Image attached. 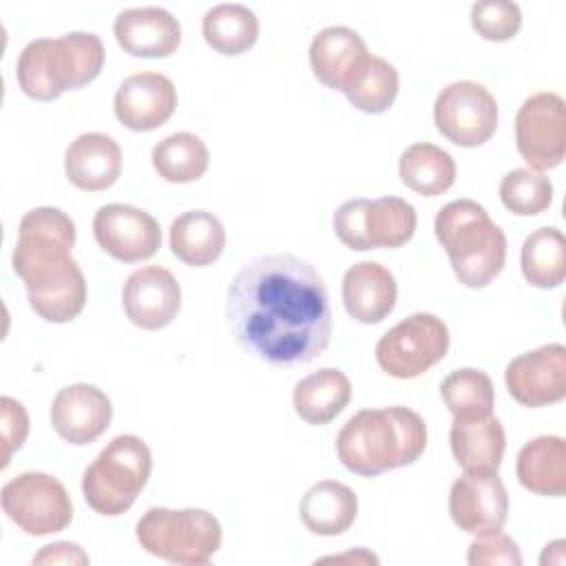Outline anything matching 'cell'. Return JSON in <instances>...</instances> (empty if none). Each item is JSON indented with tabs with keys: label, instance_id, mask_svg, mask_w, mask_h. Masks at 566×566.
<instances>
[{
	"label": "cell",
	"instance_id": "6da1fadb",
	"mask_svg": "<svg viewBox=\"0 0 566 566\" xmlns=\"http://www.w3.org/2000/svg\"><path fill=\"white\" fill-rule=\"evenodd\" d=\"M226 316L234 340L274 367L310 363L332 338L323 276L294 254H268L245 263L228 287Z\"/></svg>",
	"mask_w": 566,
	"mask_h": 566
},
{
	"label": "cell",
	"instance_id": "7a4b0ae2",
	"mask_svg": "<svg viewBox=\"0 0 566 566\" xmlns=\"http://www.w3.org/2000/svg\"><path fill=\"white\" fill-rule=\"evenodd\" d=\"M75 223L60 208L29 210L18 226L13 272L24 281L31 310L49 323H69L86 305V279L71 256Z\"/></svg>",
	"mask_w": 566,
	"mask_h": 566
},
{
	"label": "cell",
	"instance_id": "3957f363",
	"mask_svg": "<svg viewBox=\"0 0 566 566\" xmlns=\"http://www.w3.org/2000/svg\"><path fill=\"white\" fill-rule=\"evenodd\" d=\"M427 449V424L409 407L356 411L338 431L336 453L356 475L374 478L413 464Z\"/></svg>",
	"mask_w": 566,
	"mask_h": 566
},
{
	"label": "cell",
	"instance_id": "277c9868",
	"mask_svg": "<svg viewBox=\"0 0 566 566\" xmlns=\"http://www.w3.org/2000/svg\"><path fill=\"white\" fill-rule=\"evenodd\" d=\"M104 44L95 33L71 31L62 38H38L18 55V84L31 99L51 102L93 82L104 66Z\"/></svg>",
	"mask_w": 566,
	"mask_h": 566
},
{
	"label": "cell",
	"instance_id": "5b68a950",
	"mask_svg": "<svg viewBox=\"0 0 566 566\" xmlns=\"http://www.w3.org/2000/svg\"><path fill=\"white\" fill-rule=\"evenodd\" d=\"M433 230L462 285L486 287L502 272L506 237L482 203L473 199L449 201L438 210Z\"/></svg>",
	"mask_w": 566,
	"mask_h": 566
},
{
	"label": "cell",
	"instance_id": "8992f818",
	"mask_svg": "<svg viewBox=\"0 0 566 566\" xmlns=\"http://www.w3.org/2000/svg\"><path fill=\"white\" fill-rule=\"evenodd\" d=\"M153 471V453L148 444L133 433L115 436L97 458L84 469L82 495L99 515L126 513Z\"/></svg>",
	"mask_w": 566,
	"mask_h": 566
},
{
	"label": "cell",
	"instance_id": "52a82bcc",
	"mask_svg": "<svg viewBox=\"0 0 566 566\" xmlns=\"http://www.w3.org/2000/svg\"><path fill=\"white\" fill-rule=\"evenodd\" d=\"M139 546L170 564L201 566L221 546V524L206 509H148L135 526Z\"/></svg>",
	"mask_w": 566,
	"mask_h": 566
},
{
	"label": "cell",
	"instance_id": "ba28073f",
	"mask_svg": "<svg viewBox=\"0 0 566 566\" xmlns=\"http://www.w3.org/2000/svg\"><path fill=\"white\" fill-rule=\"evenodd\" d=\"M449 327L447 323L429 312H416L376 343V363L391 378H418L449 352Z\"/></svg>",
	"mask_w": 566,
	"mask_h": 566
},
{
	"label": "cell",
	"instance_id": "9c48e42d",
	"mask_svg": "<svg viewBox=\"0 0 566 566\" xmlns=\"http://www.w3.org/2000/svg\"><path fill=\"white\" fill-rule=\"evenodd\" d=\"M0 500L7 517L27 535L60 533L73 520V502L64 484L42 471H24L9 480Z\"/></svg>",
	"mask_w": 566,
	"mask_h": 566
},
{
	"label": "cell",
	"instance_id": "30bf717a",
	"mask_svg": "<svg viewBox=\"0 0 566 566\" xmlns=\"http://www.w3.org/2000/svg\"><path fill=\"white\" fill-rule=\"evenodd\" d=\"M433 122L451 144L475 148L495 135L497 102L486 86L473 80H458L438 93Z\"/></svg>",
	"mask_w": 566,
	"mask_h": 566
},
{
	"label": "cell",
	"instance_id": "8fae6325",
	"mask_svg": "<svg viewBox=\"0 0 566 566\" xmlns=\"http://www.w3.org/2000/svg\"><path fill=\"white\" fill-rule=\"evenodd\" d=\"M515 144L533 170L557 168L566 157V104L562 95L542 91L526 97L515 115Z\"/></svg>",
	"mask_w": 566,
	"mask_h": 566
},
{
	"label": "cell",
	"instance_id": "7c38bea8",
	"mask_svg": "<svg viewBox=\"0 0 566 566\" xmlns=\"http://www.w3.org/2000/svg\"><path fill=\"white\" fill-rule=\"evenodd\" d=\"M504 382L513 400L524 407H546L566 396V347L548 343L509 360Z\"/></svg>",
	"mask_w": 566,
	"mask_h": 566
},
{
	"label": "cell",
	"instance_id": "4fadbf2b",
	"mask_svg": "<svg viewBox=\"0 0 566 566\" xmlns=\"http://www.w3.org/2000/svg\"><path fill=\"white\" fill-rule=\"evenodd\" d=\"M99 248L122 263L150 259L161 245V228L153 214L128 203H106L93 217Z\"/></svg>",
	"mask_w": 566,
	"mask_h": 566
},
{
	"label": "cell",
	"instance_id": "5bb4252c",
	"mask_svg": "<svg viewBox=\"0 0 566 566\" xmlns=\"http://www.w3.org/2000/svg\"><path fill=\"white\" fill-rule=\"evenodd\" d=\"M449 515L453 524L471 535L502 531L509 517V493L497 471L462 473L449 491Z\"/></svg>",
	"mask_w": 566,
	"mask_h": 566
},
{
	"label": "cell",
	"instance_id": "9a60e30c",
	"mask_svg": "<svg viewBox=\"0 0 566 566\" xmlns=\"http://www.w3.org/2000/svg\"><path fill=\"white\" fill-rule=\"evenodd\" d=\"M369 60L365 40L349 27H325L310 44V66L316 80L343 95L363 77Z\"/></svg>",
	"mask_w": 566,
	"mask_h": 566
},
{
	"label": "cell",
	"instance_id": "2e32d148",
	"mask_svg": "<svg viewBox=\"0 0 566 566\" xmlns=\"http://www.w3.org/2000/svg\"><path fill=\"white\" fill-rule=\"evenodd\" d=\"M122 305L128 321L142 329L170 325L181 310V287L175 274L161 265L135 270L122 287Z\"/></svg>",
	"mask_w": 566,
	"mask_h": 566
},
{
	"label": "cell",
	"instance_id": "e0dca14e",
	"mask_svg": "<svg viewBox=\"0 0 566 566\" xmlns=\"http://www.w3.org/2000/svg\"><path fill=\"white\" fill-rule=\"evenodd\" d=\"M115 117L135 133L155 130L177 108V88L170 77L155 71L128 75L113 99Z\"/></svg>",
	"mask_w": 566,
	"mask_h": 566
},
{
	"label": "cell",
	"instance_id": "ac0fdd59",
	"mask_svg": "<svg viewBox=\"0 0 566 566\" xmlns=\"http://www.w3.org/2000/svg\"><path fill=\"white\" fill-rule=\"evenodd\" d=\"M111 418V398L88 382L62 387L51 402V424L71 444L95 442L108 429Z\"/></svg>",
	"mask_w": 566,
	"mask_h": 566
},
{
	"label": "cell",
	"instance_id": "d6986e66",
	"mask_svg": "<svg viewBox=\"0 0 566 566\" xmlns=\"http://www.w3.org/2000/svg\"><path fill=\"white\" fill-rule=\"evenodd\" d=\"M117 44L135 57H166L181 44V24L164 7H130L117 13Z\"/></svg>",
	"mask_w": 566,
	"mask_h": 566
},
{
	"label": "cell",
	"instance_id": "ffe728a7",
	"mask_svg": "<svg viewBox=\"0 0 566 566\" xmlns=\"http://www.w3.org/2000/svg\"><path fill=\"white\" fill-rule=\"evenodd\" d=\"M396 298V279L382 263L360 261L354 263L343 276V305L358 323H380L394 312Z\"/></svg>",
	"mask_w": 566,
	"mask_h": 566
},
{
	"label": "cell",
	"instance_id": "44dd1931",
	"mask_svg": "<svg viewBox=\"0 0 566 566\" xmlns=\"http://www.w3.org/2000/svg\"><path fill=\"white\" fill-rule=\"evenodd\" d=\"M64 172L80 190H106L122 175V148L111 135L84 133L69 144L64 153Z\"/></svg>",
	"mask_w": 566,
	"mask_h": 566
},
{
	"label": "cell",
	"instance_id": "7402d4cb",
	"mask_svg": "<svg viewBox=\"0 0 566 566\" xmlns=\"http://www.w3.org/2000/svg\"><path fill=\"white\" fill-rule=\"evenodd\" d=\"M449 442L455 462L467 473L497 471L506 449L504 427L493 413L482 418H455Z\"/></svg>",
	"mask_w": 566,
	"mask_h": 566
},
{
	"label": "cell",
	"instance_id": "603a6c76",
	"mask_svg": "<svg viewBox=\"0 0 566 566\" xmlns=\"http://www.w3.org/2000/svg\"><path fill=\"white\" fill-rule=\"evenodd\" d=\"M301 522L314 535H340L358 515V497L354 489L338 480L314 482L298 504Z\"/></svg>",
	"mask_w": 566,
	"mask_h": 566
},
{
	"label": "cell",
	"instance_id": "cb8c5ba5",
	"mask_svg": "<svg viewBox=\"0 0 566 566\" xmlns=\"http://www.w3.org/2000/svg\"><path fill=\"white\" fill-rule=\"evenodd\" d=\"M517 480L535 493L562 497L566 493V440L562 436H537L517 453Z\"/></svg>",
	"mask_w": 566,
	"mask_h": 566
},
{
	"label": "cell",
	"instance_id": "d4e9b609",
	"mask_svg": "<svg viewBox=\"0 0 566 566\" xmlns=\"http://www.w3.org/2000/svg\"><path fill=\"white\" fill-rule=\"evenodd\" d=\"M352 382L336 367H323L294 385L292 405L301 420L307 424L332 422L349 402Z\"/></svg>",
	"mask_w": 566,
	"mask_h": 566
},
{
	"label": "cell",
	"instance_id": "484cf974",
	"mask_svg": "<svg viewBox=\"0 0 566 566\" xmlns=\"http://www.w3.org/2000/svg\"><path fill=\"white\" fill-rule=\"evenodd\" d=\"M223 248L226 228L208 210L181 212L170 223V250L186 265L206 268L221 256Z\"/></svg>",
	"mask_w": 566,
	"mask_h": 566
},
{
	"label": "cell",
	"instance_id": "4316f807",
	"mask_svg": "<svg viewBox=\"0 0 566 566\" xmlns=\"http://www.w3.org/2000/svg\"><path fill=\"white\" fill-rule=\"evenodd\" d=\"M418 226L416 208L400 197H380L363 201L360 234L363 252L378 248H402L411 241Z\"/></svg>",
	"mask_w": 566,
	"mask_h": 566
},
{
	"label": "cell",
	"instance_id": "83f0119b",
	"mask_svg": "<svg viewBox=\"0 0 566 566\" xmlns=\"http://www.w3.org/2000/svg\"><path fill=\"white\" fill-rule=\"evenodd\" d=\"M398 175L409 190L422 197H438L453 186L455 161L440 146L418 142L402 150L398 159Z\"/></svg>",
	"mask_w": 566,
	"mask_h": 566
},
{
	"label": "cell",
	"instance_id": "f1b7e54d",
	"mask_svg": "<svg viewBox=\"0 0 566 566\" xmlns=\"http://www.w3.org/2000/svg\"><path fill=\"white\" fill-rule=\"evenodd\" d=\"M203 40L221 55H241L259 38L256 13L239 2H223L206 11L201 22Z\"/></svg>",
	"mask_w": 566,
	"mask_h": 566
},
{
	"label": "cell",
	"instance_id": "f546056e",
	"mask_svg": "<svg viewBox=\"0 0 566 566\" xmlns=\"http://www.w3.org/2000/svg\"><path fill=\"white\" fill-rule=\"evenodd\" d=\"M524 279L542 290H551L566 279V239L557 228H537L531 232L520 252Z\"/></svg>",
	"mask_w": 566,
	"mask_h": 566
},
{
	"label": "cell",
	"instance_id": "4dcf8cb0",
	"mask_svg": "<svg viewBox=\"0 0 566 566\" xmlns=\"http://www.w3.org/2000/svg\"><path fill=\"white\" fill-rule=\"evenodd\" d=\"M150 159L161 179L170 184H190L208 170L210 153L199 135L181 130L157 142Z\"/></svg>",
	"mask_w": 566,
	"mask_h": 566
},
{
	"label": "cell",
	"instance_id": "1f68e13d",
	"mask_svg": "<svg viewBox=\"0 0 566 566\" xmlns=\"http://www.w3.org/2000/svg\"><path fill=\"white\" fill-rule=\"evenodd\" d=\"M440 396L453 418L491 416L495 407V389L491 378L475 367L453 369L440 385Z\"/></svg>",
	"mask_w": 566,
	"mask_h": 566
},
{
	"label": "cell",
	"instance_id": "d6a6232c",
	"mask_svg": "<svg viewBox=\"0 0 566 566\" xmlns=\"http://www.w3.org/2000/svg\"><path fill=\"white\" fill-rule=\"evenodd\" d=\"M500 199L513 214L533 217L551 206L553 184L539 170L513 168L500 181Z\"/></svg>",
	"mask_w": 566,
	"mask_h": 566
},
{
	"label": "cell",
	"instance_id": "836d02e7",
	"mask_svg": "<svg viewBox=\"0 0 566 566\" xmlns=\"http://www.w3.org/2000/svg\"><path fill=\"white\" fill-rule=\"evenodd\" d=\"M398 88H400V77L396 66L378 55H371L367 71L345 93V97L358 111L376 115V113H385L394 104Z\"/></svg>",
	"mask_w": 566,
	"mask_h": 566
},
{
	"label": "cell",
	"instance_id": "e575fe53",
	"mask_svg": "<svg viewBox=\"0 0 566 566\" xmlns=\"http://www.w3.org/2000/svg\"><path fill=\"white\" fill-rule=\"evenodd\" d=\"M471 27L489 42H506L522 27V11L509 0H480L471 7Z\"/></svg>",
	"mask_w": 566,
	"mask_h": 566
},
{
	"label": "cell",
	"instance_id": "d590c367",
	"mask_svg": "<svg viewBox=\"0 0 566 566\" xmlns=\"http://www.w3.org/2000/svg\"><path fill=\"white\" fill-rule=\"evenodd\" d=\"M467 562L471 566H486V564L520 566L522 553L509 535H504L502 531H493V533L475 535V539L469 544Z\"/></svg>",
	"mask_w": 566,
	"mask_h": 566
},
{
	"label": "cell",
	"instance_id": "8d00e7d4",
	"mask_svg": "<svg viewBox=\"0 0 566 566\" xmlns=\"http://www.w3.org/2000/svg\"><path fill=\"white\" fill-rule=\"evenodd\" d=\"M0 427H2V467L11 462L13 451H18L29 436V416L22 402L11 396L0 398Z\"/></svg>",
	"mask_w": 566,
	"mask_h": 566
},
{
	"label": "cell",
	"instance_id": "74e56055",
	"mask_svg": "<svg viewBox=\"0 0 566 566\" xmlns=\"http://www.w3.org/2000/svg\"><path fill=\"white\" fill-rule=\"evenodd\" d=\"M33 564H88V555L80 544L53 542L42 546V551L33 557Z\"/></svg>",
	"mask_w": 566,
	"mask_h": 566
},
{
	"label": "cell",
	"instance_id": "f35d334b",
	"mask_svg": "<svg viewBox=\"0 0 566 566\" xmlns=\"http://www.w3.org/2000/svg\"><path fill=\"white\" fill-rule=\"evenodd\" d=\"M321 562H354V564H378V557L367 553L365 548L358 551H349L345 555H332V557H323Z\"/></svg>",
	"mask_w": 566,
	"mask_h": 566
}]
</instances>
